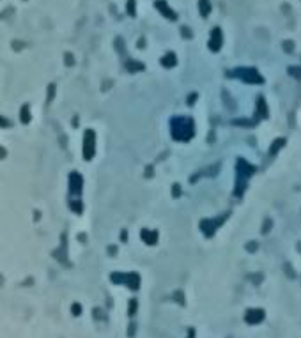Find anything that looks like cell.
<instances>
[{"label":"cell","instance_id":"1","mask_svg":"<svg viewBox=\"0 0 301 338\" xmlns=\"http://www.w3.org/2000/svg\"><path fill=\"white\" fill-rule=\"evenodd\" d=\"M220 42H222V34H220V28H215L213 30V37H211V42H209V46L211 50H220Z\"/></svg>","mask_w":301,"mask_h":338},{"label":"cell","instance_id":"2","mask_svg":"<svg viewBox=\"0 0 301 338\" xmlns=\"http://www.w3.org/2000/svg\"><path fill=\"white\" fill-rule=\"evenodd\" d=\"M156 6H158V9H161V11H163V14H165V16H168L170 20H175V14L170 11V7H168V6H165V2H161V0H159V2H156Z\"/></svg>","mask_w":301,"mask_h":338},{"label":"cell","instance_id":"3","mask_svg":"<svg viewBox=\"0 0 301 338\" xmlns=\"http://www.w3.org/2000/svg\"><path fill=\"white\" fill-rule=\"evenodd\" d=\"M209 0H200V13H202V16H207L209 14Z\"/></svg>","mask_w":301,"mask_h":338},{"label":"cell","instance_id":"4","mask_svg":"<svg viewBox=\"0 0 301 338\" xmlns=\"http://www.w3.org/2000/svg\"><path fill=\"white\" fill-rule=\"evenodd\" d=\"M174 62H175V58H174L172 53L168 55V58H163V64H165V66H174Z\"/></svg>","mask_w":301,"mask_h":338},{"label":"cell","instance_id":"5","mask_svg":"<svg viewBox=\"0 0 301 338\" xmlns=\"http://www.w3.org/2000/svg\"><path fill=\"white\" fill-rule=\"evenodd\" d=\"M128 9H129V13L133 14V0H129V6H128Z\"/></svg>","mask_w":301,"mask_h":338}]
</instances>
